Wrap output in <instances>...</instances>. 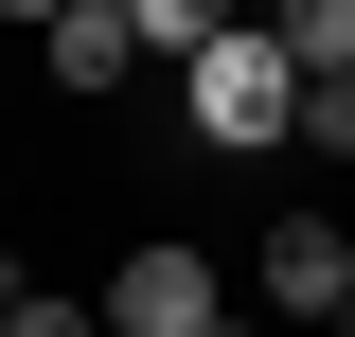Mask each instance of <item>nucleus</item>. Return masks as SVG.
<instances>
[{
    "label": "nucleus",
    "instance_id": "1",
    "mask_svg": "<svg viewBox=\"0 0 355 337\" xmlns=\"http://www.w3.org/2000/svg\"><path fill=\"white\" fill-rule=\"evenodd\" d=\"M284 125H302V71H284V53H266V18L231 0L214 53L178 71V142H196V160H284Z\"/></svg>",
    "mask_w": 355,
    "mask_h": 337
},
{
    "label": "nucleus",
    "instance_id": "2",
    "mask_svg": "<svg viewBox=\"0 0 355 337\" xmlns=\"http://www.w3.org/2000/svg\"><path fill=\"white\" fill-rule=\"evenodd\" d=\"M231 320H284V337H355V213H266L249 266H231Z\"/></svg>",
    "mask_w": 355,
    "mask_h": 337
},
{
    "label": "nucleus",
    "instance_id": "3",
    "mask_svg": "<svg viewBox=\"0 0 355 337\" xmlns=\"http://www.w3.org/2000/svg\"><path fill=\"white\" fill-rule=\"evenodd\" d=\"M89 320H107V337H231V249H196V231H142V249H107Z\"/></svg>",
    "mask_w": 355,
    "mask_h": 337
},
{
    "label": "nucleus",
    "instance_id": "4",
    "mask_svg": "<svg viewBox=\"0 0 355 337\" xmlns=\"http://www.w3.org/2000/svg\"><path fill=\"white\" fill-rule=\"evenodd\" d=\"M36 89H125V0H36Z\"/></svg>",
    "mask_w": 355,
    "mask_h": 337
},
{
    "label": "nucleus",
    "instance_id": "5",
    "mask_svg": "<svg viewBox=\"0 0 355 337\" xmlns=\"http://www.w3.org/2000/svg\"><path fill=\"white\" fill-rule=\"evenodd\" d=\"M266 53H284L302 89H338L355 71V0H266Z\"/></svg>",
    "mask_w": 355,
    "mask_h": 337
},
{
    "label": "nucleus",
    "instance_id": "6",
    "mask_svg": "<svg viewBox=\"0 0 355 337\" xmlns=\"http://www.w3.org/2000/svg\"><path fill=\"white\" fill-rule=\"evenodd\" d=\"M284 160H338V178H355V71H338V89H302V125H284Z\"/></svg>",
    "mask_w": 355,
    "mask_h": 337
},
{
    "label": "nucleus",
    "instance_id": "7",
    "mask_svg": "<svg viewBox=\"0 0 355 337\" xmlns=\"http://www.w3.org/2000/svg\"><path fill=\"white\" fill-rule=\"evenodd\" d=\"M0 337H107V320H89V284H36V302H18Z\"/></svg>",
    "mask_w": 355,
    "mask_h": 337
},
{
    "label": "nucleus",
    "instance_id": "8",
    "mask_svg": "<svg viewBox=\"0 0 355 337\" xmlns=\"http://www.w3.org/2000/svg\"><path fill=\"white\" fill-rule=\"evenodd\" d=\"M18 302H36V249H18V231H0V320H18Z\"/></svg>",
    "mask_w": 355,
    "mask_h": 337
},
{
    "label": "nucleus",
    "instance_id": "9",
    "mask_svg": "<svg viewBox=\"0 0 355 337\" xmlns=\"http://www.w3.org/2000/svg\"><path fill=\"white\" fill-rule=\"evenodd\" d=\"M231 337H249V320H231Z\"/></svg>",
    "mask_w": 355,
    "mask_h": 337
}]
</instances>
